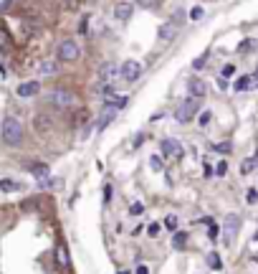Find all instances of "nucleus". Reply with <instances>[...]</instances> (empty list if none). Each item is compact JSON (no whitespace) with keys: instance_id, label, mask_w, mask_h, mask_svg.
I'll return each instance as SVG.
<instances>
[{"instance_id":"1","label":"nucleus","mask_w":258,"mask_h":274,"mask_svg":"<svg viewBox=\"0 0 258 274\" xmlns=\"http://www.w3.org/2000/svg\"><path fill=\"white\" fill-rule=\"evenodd\" d=\"M0 137H3L6 145L18 147V145L23 142V125H21L16 117H6L3 125H0Z\"/></svg>"},{"instance_id":"2","label":"nucleus","mask_w":258,"mask_h":274,"mask_svg":"<svg viewBox=\"0 0 258 274\" xmlns=\"http://www.w3.org/2000/svg\"><path fill=\"white\" fill-rule=\"evenodd\" d=\"M46 99H48V104H54L56 109H71V107L79 104V97H76L74 92H69V89H54Z\"/></svg>"},{"instance_id":"3","label":"nucleus","mask_w":258,"mask_h":274,"mask_svg":"<svg viewBox=\"0 0 258 274\" xmlns=\"http://www.w3.org/2000/svg\"><path fill=\"white\" fill-rule=\"evenodd\" d=\"M197 102H200V99L185 97V99L177 104V109H175V122H180V125H187V122H192V120L197 117Z\"/></svg>"},{"instance_id":"4","label":"nucleus","mask_w":258,"mask_h":274,"mask_svg":"<svg viewBox=\"0 0 258 274\" xmlns=\"http://www.w3.org/2000/svg\"><path fill=\"white\" fill-rule=\"evenodd\" d=\"M160 152H162V158H167V160H180L182 152H185V147H182L180 140H175V137H165V140L160 142Z\"/></svg>"},{"instance_id":"5","label":"nucleus","mask_w":258,"mask_h":274,"mask_svg":"<svg viewBox=\"0 0 258 274\" xmlns=\"http://www.w3.org/2000/svg\"><path fill=\"white\" fill-rule=\"evenodd\" d=\"M59 59L61 61H79L81 59V46L74 38H66L59 44Z\"/></svg>"},{"instance_id":"6","label":"nucleus","mask_w":258,"mask_h":274,"mask_svg":"<svg viewBox=\"0 0 258 274\" xmlns=\"http://www.w3.org/2000/svg\"><path fill=\"white\" fill-rule=\"evenodd\" d=\"M119 76H122L127 84L137 82V79L142 76V64H139L137 59H129V61H124V64L119 66Z\"/></svg>"},{"instance_id":"7","label":"nucleus","mask_w":258,"mask_h":274,"mask_svg":"<svg viewBox=\"0 0 258 274\" xmlns=\"http://www.w3.org/2000/svg\"><path fill=\"white\" fill-rule=\"evenodd\" d=\"M117 74H119V66H117L114 61L101 64V66H99V71H96V82H99V87H107V84H109Z\"/></svg>"},{"instance_id":"8","label":"nucleus","mask_w":258,"mask_h":274,"mask_svg":"<svg viewBox=\"0 0 258 274\" xmlns=\"http://www.w3.org/2000/svg\"><path fill=\"white\" fill-rule=\"evenodd\" d=\"M238 228H240V216H235V213H230V216H225V223H223V241L225 244H230L233 241V236L238 233Z\"/></svg>"},{"instance_id":"9","label":"nucleus","mask_w":258,"mask_h":274,"mask_svg":"<svg viewBox=\"0 0 258 274\" xmlns=\"http://www.w3.org/2000/svg\"><path fill=\"white\" fill-rule=\"evenodd\" d=\"M187 92H190V97H192V99H202V97L208 94V87H205V82H202V79H197V76H195V79H190V82H187Z\"/></svg>"},{"instance_id":"10","label":"nucleus","mask_w":258,"mask_h":274,"mask_svg":"<svg viewBox=\"0 0 258 274\" xmlns=\"http://www.w3.org/2000/svg\"><path fill=\"white\" fill-rule=\"evenodd\" d=\"M59 71H61V66H59V61H54V59H43V61L38 64V74L46 76V79H48V76H56Z\"/></svg>"},{"instance_id":"11","label":"nucleus","mask_w":258,"mask_h":274,"mask_svg":"<svg viewBox=\"0 0 258 274\" xmlns=\"http://www.w3.org/2000/svg\"><path fill=\"white\" fill-rule=\"evenodd\" d=\"M41 92V84L38 82H23L21 87H18V97L21 99H31V97H36Z\"/></svg>"},{"instance_id":"12","label":"nucleus","mask_w":258,"mask_h":274,"mask_svg":"<svg viewBox=\"0 0 258 274\" xmlns=\"http://www.w3.org/2000/svg\"><path fill=\"white\" fill-rule=\"evenodd\" d=\"M157 36H160V41H162V44H170V41L177 36L175 23H162V26H160V31H157Z\"/></svg>"},{"instance_id":"13","label":"nucleus","mask_w":258,"mask_h":274,"mask_svg":"<svg viewBox=\"0 0 258 274\" xmlns=\"http://www.w3.org/2000/svg\"><path fill=\"white\" fill-rule=\"evenodd\" d=\"M114 117H117V107H107V109L101 112L99 122H96V132H101V130H104V127H107V125H109Z\"/></svg>"},{"instance_id":"14","label":"nucleus","mask_w":258,"mask_h":274,"mask_svg":"<svg viewBox=\"0 0 258 274\" xmlns=\"http://www.w3.org/2000/svg\"><path fill=\"white\" fill-rule=\"evenodd\" d=\"M132 11H134L132 3H117V6H114V16H117L119 21H129V18H132Z\"/></svg>"},{"instance_id":"15","label":"nucleus","mask_w":258,"mask_h":274,"mask_svg":"<svg viewBox=\"0 0 258 274\" xmlns=\"http://www.w3.org/2000/svg\"><path fill=\"white\" fill-rule=\"evenodd\" d=\"M33 127H36L38 132H46V130L54 127V120H51L48 114H36V117H33Z\"/></svg>"},{"instance_id":"16","label":"nucleus","mask_w":258,"mask_h":274,"mask_svg":"<svg viewBox=\"0 0 258 274\" xmlns=\"http://www.w3.org/2000/svg\"><path fill=\"white\" fill-rule=\"evenodd\" d=\"M28 170L33 173V178H38V180H43V178H48L51 175V170H48V165L46 163H31L28 165Z\"/></svg>"},{"instance_id":"17","label":"nucleus","mask_w":258,"mask_h":274,"mask_svg":"<svg viewBox=\"0 0 258 274\" xmlns=\"http://www.w3.org/2000/svg\"><path fill=\"white\" fill-rule=\"evenodd\" d=\"M250 87H253V76H250V74H248V76H238L235 84H233L235 92H248Z\"/></svg>"},{"instance_id":"18","label":"nucleus","mask_w":258,"mask_h":274,"mask_svg":"<svg viewBox=\"0 0 258 274\" xmlns=\"http://www.w3.org/2000/svg\"><path fill=\"white\" fill-rule=\"evenodd\" d=\"M56 259H59V264H61L64 269H69V251H66V246H64V244H59V246H56Z\"/></svg>"},{"instance_id":"19","label":"nucleus","mask_w":258,"mask_h":274,"mask_svg":"<svg viewBox=\"0 0 258 274\" xmlns=\"http://www.w3.org/2000/svg\"><path fill=\"white\" fill-rule=\"evenodd\" d=\"M185 244H187V233L185 231H175L172 233V246L175 249H185Z\"/></svg>"},{"instance_id":"20","label":"nucleus","mask_w":258,"mask_h":274,"mask_svg":"<svg viewBox=\"0 0 258 274\" xmlns=\"http://www.w3.org/2000/svg\"><path fill=\"white\" fill-rule=\"evenodd\" d=\"M208 266H210V269H218V271L223 269V259H220L218 251H210V254H208Z\"/></svg>"},{"instance_id":"21","label":"nucleus","mask_w":258,"mask_h":274,"mask_svg":"<svg viewBox=\"0 0 258 274\" xmlns=\"http://www.w3.org/2000/svg\"><path fill=\"white\" fill-rule=\"evenodd\" d=\"M255 165H258V158L253 155V158L243 160V165H240V173H243V175H248V173H253V170H255Z\"/></svg>"},{"instance_id":"22","label":"nucleus","mask_w":258,"mask_h":274,"mask_svg":"<svg viewBox=\"0 0 258 274\" xmlns=\"http://www.w3.org/2000/svg\"><path fill=\"white\" fill-rule=\"evenodd\" d=\"M23 185L21 183H16V180H0V190H6V193H16V190H21Z\"/></svg>"},{"instance_id":"23","label":"nucleus","mask_w":258,"mask_h":274,"mask_svg":"<svg viewBox=\"0 0 258 274\" xmlns=\"http://www.w3.org/2000/svg\"><path fill=\"white\" fill-rule=\"evenodd\" d=\"M210 120H213V112H210V109H202V112H200V117H197V125H200V127H208V125H210Z\"/></svg>"},{"instance_id":"24","label":"nucleus","mask_w":258,"mask_h":274,"mask_svg":"<svg viewBox=\"0 0 258 274\" xmlns=\"http://www.w3.org/2000/svg\"><path fill=\"white\" fill-rule=\"evenodd\" d=\"M149 168H152V170H162V168H165V158H162V155H152V158H149Z\"/></svg>"},{"instance_id":"25","label":"nucleus","mask_w":258,"mask_h":274,"mask_svg":"<svg viewBox=\"0 0 258 274\" xmlns=\"http://www.w3.org/2000/svg\"><path fill=\"white\" fill-rule=\"evenodd\" d=\"M129 213H132V216H142V213H144V203H142V201H134V203L129 206Z\"/></svg>"},{"instance_id":"26","label":"nucleus","mask_w":258,"mask_h":274,"mask_svg":"<svg viewBox=\"0 0 258 274\" xmlns=\"http://www.w3.org/2000/svg\"><path fill=\"white\" fill-rule=\"evenodd\" d=\"M213 173H215L218 178H223V175L228 173V163H225V160H218V165H215V170H213Z\"/></svg>"},{"instance_id":"27","label":"nucleus","mask_w":258,"mask_h":274,"mask_svg":"<svg viewBox=\"0 0 258 274\" xmlns=\"http://www.w3.org/2000/svg\"><path fill=\"white\" fill-rule=\"evenodd\" d=\"M165 226H167L170 231H177V226H180V218H177V216H167V218H165Z\"/></svg>"},{"instance_id":"28","label":"nucleus","mask_w":258,"mask_h":274,"mask_svg":"<svg viewBox=\"0 0 258 274\" xmlns=\"http://www.w3.org/2000/svg\"><path fill=\"white\" fill-rule=\"evenodd\" d=\"M210 228H208V239L210 241H218V236H220V228H218V223H208Z\"/></svg>"},{"instance_id":"29","label":"nucleus","mask_w":258,"mask_h":274,"mask_svg":"<svg viewBox=\"0 0 258 274\" xmlns=\"http://www.w3.org/2000/svg\"><path fill=\"white\" fill-rule=\"evenodd\" d=\"M202 16H205V11H202L200 6H195V8L190 11V18H192V21H202Z\"/></svg>"},{"instance_id":"30","label":"nucleus","mask_w":258,"mask_h":274,"mask_svg":"<svg viewBox=\"0 0 258 274\" xmlns=\"http://www.w3.org/2000/svg\"><path fill=\"white\" fill-rule=\"evenodd\" d=\"M233 74H235V66H233V64H225V66H223V71H220V76H223V79H230Z\"/></svg>"},{"instance_id":"31","label":"nucleus","mask_w":258,"mask_h":274,"mask_svg":"<svg viewBox=\"0 0 258 274\" xmlns=\"http://www.w3.org/2000/svg\"><path fill=\"white\" fill-rule=\"evenodd\" d=\"M245 201L253 206V203H258V190L255 188H248V193H245Z\"/></svg>"},{"instance_id":"32","label":"nucleus","mask_w":258,"mask_h":274,"mask_svg":"<svg viewBox=\"0 0 258 274\" xmlns=\"http://www.w3.org/2000/svg\"><path fill=\"white\" fill-rule=\"evenodd\" d=\"M172 23H175V26H182V23H185V11H180V8H177V11H175Z\"/></svg>"},{"instance_id":"33","label":"nucleus","mask_w":258,"mask_h":274,"mask_svg":"<svg viewBox=\"0 0 258 274\" xmlns=\"http://www.w3.org/2000/svg\"><path fill=\"white\" fill-rule=\"evenodd\" d=\"M205 64H208V54H205V56H200V59H195V61H192V69H195V71H200Z\"/></svg>"},{"instance_id":"34","label":"nucleus","mask_w":258,"mask_h":274,"mask_svg":"<svg viewBox=\"0 0 258 274\" xmlns=\"http://www.w3.org/2000/svg\"><path fill=\"white\" fill-rule=\"evenodd\" d=\"M147 233H149V236L154 239V236L160 233V223H149V226H147Z\"/></svg>"},{"instance_id":"35","label":"nucleus","mask_w":258,"mask_h":274,"mask_svg":"<svg viewBox=\"0 0 258 274\" xmlns=\"http://www.w3.org/2000/svg\"><path fill=\"white\" fill-rule=\"evenodd\" d=\"M215 150L218 152H230V142H220V145H215Z\"/></svg>"},{"instance_id":"36","label":"nucleus","mask_w":258,"mask_h":274,"mask_svg":"<svg viewBox=\"0 0 258 274\" xmlns=\"http://www.w3.org/2000/svg\"><path fill=\"white\" fill-rule=\"evenodd\" d=\"M144 142V135H134V140H132V147H139Z\"/></svg>"},{"instance_id":"37","label":"nucleus","mask_w":258,"mask_h":274,"mask_svg":"<svg viewBox=\"0 0 258 274\" xmlns=\"http://www.w3.org/2000/svg\"><path fill=\"white\" fill-rule=\"evenodd\" d=\"M104 201H107V203L112 201V185H104Z\"/></svg>"},{"instance_id":"38","label":"nucleus","mask_w":258,"mask_h":274,"mask_svg":"<svg viewBox=\"0 0 258 274\" xmlns=\"http://www.w3.org/2000/svg\"><path fill=\"white\" fill-rule=\"evenodd\" d=\"M137 274H149V269L144 264H137Z\"/></svg>"},{"instance_id":"39","label":"nucleus","mask_w":258,"mask_h":274,"mask_svg":"<svg viewBox=\"0 0 258 274\" xmlns=\"http://www.w3.org/2000/svg\"><path fill=\"white\" fill-rule=\"evenodd\" d=\"M248 49H253V41H245V44H240V51H248Z\"/></svg>"},{"instance_id":"40","label":"nucleus","mask_w":258,"mask_h":274,"mask_svg":"<svg viewBox=\"0 0 258 274\" xmlns=\"http://www.w3.org/2000/svg\"><path fill=\"white\" fill-rule=\"evenodd\" d=\"M139 3H142V6H149V3H152V0H139Z\"/></svg>"},{"instance_id":"41","label":"nucleus","mask_w":258,"mask_h":274,"mask_svg":"<svg viewBox=\"0 0 258 274\" xmlns=\"http://www.w3.org/2000/svg\"><path fill=\"white\" fill-rule=\"evenodd\" d=\"M0 74H6V66H3V61H0Z\"/></svg>"},{"instance_id":"42","label":"nucleus","mask_w":258,"mask_h":274,"mask_svg":"<svg viewBox=\"0 0 258 274\" xmlns=\"http://www.w3.org/2000/svg\"><path fill=\"white\" fill-rule=\"evenodd\" d=\"M119 274H129V271H127V269H122V271H119Z\"/></svg>"}]
</instances>
